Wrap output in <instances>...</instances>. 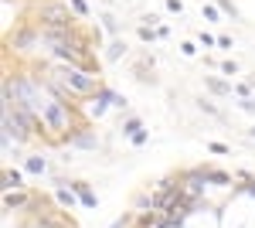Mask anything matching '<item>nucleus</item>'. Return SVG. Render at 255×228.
<instances>
[{
	"label": "nucleus",
	"mask_w": 255,
	"mask_h": 228,
	"mask_svg": "<svg viewBox=\"0 0 255 228\" xmlns=\"http://www.w3.org/2000/svg\"><path fill=\"white\" fill-rule=\"evenodd\" d=\"M41 119H44V136L48 140H55V143H61V136L72 133L79 123H85L79 116V106L72 102V99H48V106H44V113H41Z\"/></svg>",
	"instance_id": "f257e3e1"
},
{
	"label": "nucleus",
	"mask_w": 255,
	"mask_h": 228,
	"mask_svg": "<svg viewBox=\"0 0 255 228\" xmlns=\"http://www.w3.org/2000/svg\"><path fill=\"white\" fill-rule=\"evenodd\" d=\"M3 44H7V51H17V55H34L38 48H44L41 24H38V20H31V17H24L14 31H7V34H3Z\"/></svg>",
	"instance_id": "f03ea898"
},
{
	"label": "nucleus",
	"mask_w": 255,
	"mask_h": 228,
	"mask_svg": "<svg viewBox=\"0 0 255 228\" xmlns=\"http://www.w3.org/2000/svg\"><path fill=\"white\" fill-rule=\"evenodd\" d=\"M31 20L38 24H72V20H82L68 0H38L31 7Z\"/></svg>",
	"instance_id": "7ed1b4c3"
},
{
	"label": "nucleus",
	"mask_w": 255,
	"mask_h": 228,
	"mask_svg": "<svg viewBox=\"0 0 255 228\" xmlns=\"http://www.w3.org/2000/svg\"><path fill=\"white\" fill-rule=\"evenodd\" d=\"M61 143L72 147V150H99V136H96V130H92L89 123H79L72 133L61 136Z\"/></svg>",
	"instance_id": "20e7f679"
},
{
	"label": "nucleus",
	"mask_w": 255,
	"mask_h": 228,
	"mask_svg": "<svg viewBox=\"0 0 255 228\" xmlns=\"http://www.w3.org/2000/svg\"><path fill=\"white\" fill-rule=\"evenodd\" d=\"M34 194H24V191H3V211H24L31 208Z\"/></svg>",
	"instance_id": "39448f33"
},
{
	"label": "nucleus",
	"mask_w": 255,
	"mask_h": 228,
	"mask_svg": "<svg viewBox=\"0 0 255 228\" xmlns=\"http://www.w3.org/2000/svg\"><path fill=\"white\" fill-rule=\"evenodd\" d=\"M197 171H201V177H204L208 184H215V188H232V184H235L228 171H218V167H197Z\"/></svg>",
	"instance_id": "423d86ee"
},
{
	"label": "nucleus",
	"mask_w": 255,
	"mask_h": 228,
	"mask_svg": "<svg viewBox=\"0 0 255 228\" xmlns=\"http://www.w3.org/2000/svg\"><path fill=\"white\" fill-rule=\"evenodd\" d=\"M72 188H75V194H79V201H82V208H99V194L85 181H68Z\"/></svg>",
	"instance_id": "0eeeda50"
},
{
	"label": "nucleus",
	"mask_w": 255,
	"mask_h": 228,
	"mask_svg": "<svg viewBox=\"0 0 255 228\" xmlns=\"http://www.w3.org/2000/svg\"><path fill=\"white\" fill-rule=\"evenodd\" d=\"M55 201H58L61 208L65 211H72V208H79L82 201H79V194H75V188H72V184H68V188H65V184H58V188H55Z\"/></svg>",
	"instance_id": "6e6552de"
},
{
	"label": "nucleus",
	"mask_w": 255,
	"mask_h": 228,
	"mask_svg": "<svg viewBox=\"0 0 255 228\" xmlns=\"http://www.w3.org/2000/svg\"><path fill=\"white\" fill-rule=\"evenodd\" d=\"M204 89H208V92H215V95H221V99H228V95L235 92V85H232V82L215 78V75H204Z\"/></svg>",
	"instance_id": "1a4fd4ad"
},
{
	"label": "nucleus",
	"mask_w": 255,
	"mask_h": 228,
	"mask_svg": "<svg viewBox=\"0 0 255 228\" xmlns=\"http://www.w3.org/2000/svg\"><path fill=\"white\" fill-rule=\"evenodd\" d=\"M99 99H102V102H109V106H113V109H126V99H123V95L119 92H113V89H109V85H106V82H102V85H99Z\"/></svg>",
	"instance_id": "9d476101"
},
{
	"label": "nucleus",
	"mask_w": 255,
	"mask_h": 228,
	"mask_svg": "<svg viewBox=\"0 0 255 228\" xmlns=\"http://www.w3.org/2000/svg\"><path fill=\"white\" fill-rule=\"evenodd\" d=\"M139 130H143V119H139V116L126 113L123 119H119V133L123 136H133V133H139Z\"/></svg>",
	"instance_id": "9b49d317"
},
{
	"label": "nucleus",
	"mask_w": 255,
	"mask_h": 228,
	"mask_svg": "<svg viewBox=\"0 0 255 228\" xmlns=\"http://www.w3.org/2000/svg\"><path fill=\"white\" fill-rule=\"evenodd\" d=\"M24 171L27 174H44L48 171V160H44V157H41V153H31V157H24Z\"/></svg>",
	"instance_id": "f8f14e48"
},
{
	"label": "nucleus",
	"mask_w": 255,
	"mask_h": 228,
	"mask_svg": "<svg viewBox=\"0 0 255 228\" xmlns=\"http://www.w3.org/2000/svg\"><path fill=\"white\" fill-rule=\"evenodd\" d=\"M3 191H24V174L20 171H3Z\"/></svg>",
	"instance_id": "ddd939ff"
},
{
	"label": "nucleus",
	"mask_w": 255,
	"mask_h": 228,
	"mask_svg": "<svg viewBox=\"0 0 255 228\" xmlns=\"http://www.w3.org/2000/svg\"><path fill=\"white\" fill-rule=\"evenodd\" d=\"M133 75H136L139 85H157V75H153V68H150V65H143V61H139L136 68H133Z\"/></svg>",
	"instance_id": "4468645a"
},
{
	"label": "nucleus",
	"mask_w": 255,
	"mask_h": 228,
	"mask_svg": "<svg viewBox=\"0 0 255 228\" xmlns=\"http://www.w3.org/2000/svg\"><path fill=\"white\" fill-rule=\"evenodd\" d=\"M106 109H113V106H109V102H102L99 95H89V119H102Z\"/></svg>",
	"instance_id": "2eb2a0df"
},
{
	"label": "nucleus",
	"mask_w": 255,
	"mask_h": 228,
	"mask_svg": "<svg viewBox=\"0 0 255 228\" xmlns=\"http://www.w3.org/2000/svg\"><path fill=\"white\" fill-rule=\"evenodd\" d=\"M123 55H126V41L113 38V41H109V48H106V58H109V61H119Z\"/></svg>",
	"instance_id": "dca6fc26"
},
{
	"label": "nucleus",
	"mask_w": 255,
	"mask_h": 228,
	"mask_svg": "<svg viewBox=\"0 0 255 228\" xmlns=\"http://www.w3.org/2000/svg\"><path fill=\"white\" fill-rule=\"evenodd\" d=\"M133 208H136V211H153V208H157V198L143 191V194H136V198H133Z\"/></svg>",
	"instance_id": "f3484780"
},
{
	"label": "nucleus",
	"mask_w": 255,
	"mask_h": 228,
	"mask_svg": "<svg viewBox=\"0 0 255 228\" xmlns=\"http://www.w3.org/2000/svg\"><path fill=\"white\" fill-rule=\"evenodd\" d=\"M0 143H3V157H7V160H10V157L17 160V157H20V150H17L20 143H17V140H10L7 133H0Z\"/></svg>",
	"instance_id": "a211bd4d"
},
{
	"label": "nucleus",
	"mask_w": 255,
	"mask_h": 228,
	"mask_svg": "<svg viewBox=\"0 0 255 228\" xmlns=\"http://www.w3.org/2000/svg\"><path fill=\"white\" fill-rule=\"evenodd\" d=\"M201 17L208 20V24H218L221 20V7L218 3H201Z\"/></svg>",
	"instance_id": "6ab92c4d"
},
{
	"label": "nucleus",
	"mask_w": 255,
	"mask_h": 228,
	"mask_svg": "<svg viewBox=\"0 0 255 228\" xmlns=\"http://www.w3.org/2000/svg\"><path fill=\"white\" fill-rule=\"evenodd\" d=\"M215 3L221 7V14H225L228 20H242V10H238V7L232 3V0H215Z\"/></svg>",
	"instance_id": "aec40b11"
},
{
	"label": "nucleus",
	"mask_w": 255,
	"mask_h": 228,
	"mask_svg": "<svg viewBox=\"0 0 255 228\" xmlns=\"http://www.w3.org/2000/svg\"><path fill=\"white\" fill-rule=\"evenodd\" d=\"M136 34H139V41H143V44H153V41L160 38V31H157V27H150V24H139Z\"/></svg>",
	"instance_id": "412c9836"
},
{
	"label": "nucleus",
	"mask_w": 255,
	"mask_h": 228,
	"mask_svg": "<svg viewBox=\"0 0 255 228\" xmlns=\"http://www.w3.org/2000/svg\"><path fill=\"white\" fill-rule=\"evenodd\" d=\"M197 109H201V113H208V116H215V119H225V113L218 109L215 102H208V99H197Z\"/></svg>",
	"instance_id": "4be33fe9"
},
{
	"label": "nucleus",
	"mask_w": 255,
	"mask_h": 228,
	"mask_svg": "<svg viewBox=\"0 0 255 228\" xmlns=\"http://www.w3.org/2000/svg\"><path fill=\"white\" fill-rule=\"evenodd\" d=\"M102 27H106V31H109V34H113V38H123V34H119V20L113 17V14H102Z\"/></svg>",
	"instance_id": "5701e85b"
},
{
	"label": "nucleus",
	"mask_w": 255,
	"mask_h": 228,
	"mask_svg": "<svg viewBox=\"0 0 255 228\" xmlns=\"http://www.w3.org/2000/svg\"><path fill=\"white\" fill-rule=\"evenodd\" d=\"M68 3H72V10H75V14H79L82 20H89V17H92V10H89V3H85V0H68Z\"/></svg>",
	"instance_id": "b1692460"
},
{
	"label": "nucleus",
	"mask_w": 255,
	"mask_h": 228,
	"mask_svg": "<svg viewBox=\"0 0 255 228\" xmlns=\"http://www.w3.org/2000/svg\"><path fill=\"white\" fill-rule=\"evenodd\" d=\"M238 181H245V184H242L238 191H245V194H252V198H255V177H252V174L242 171V174H238Z\"/></svg>",
	"instance_id": "393cba45"
},
{
	"label": "nucleus",
	"mask_w": 255,
	"mask_h": 228,
	"mask_svg": "<svg viewBox=\"0 0 255 228\" xmlns=\"http://www.w3.org/2000/svg\"><path fill=\"white\" fill-rule=\"evenodd\" d=\"M197 41H201V48H218V38H215V34H208V31H201Z\"/></svg>",
	"instance_id": "a878e982"
},
{
	"label": "nucleus",
	"mask_w": 255,
	"mask_h": 228,
	"mask_svg": "<svg viewBox=\"0 0 255 228\" xmlns=\"http://www.w3.org/2000/svg\"><path fill=\"white\" fill-rule=\"evenodd\" d=\"M129 143H133V147H143V143H150V130H139V133H133V136H129Z\"/></svg>",
	"instance_id": "bb28decb"
},
{
	"label": "nucleus",
	"mask_w": 255,
	"mask_h": 228,
	"mask_svg": "<svg viewBox=\"0 0 255 228\" xmlns=\"http://www.w3.org/2000/svg\"><path fill=\"white\" fill-rule=\"evenodd\" d=\"M218 68H221V72H225L228 78H232V75H238V61H232V58H228V61H221Z\"/></svg>",
	"instance_id": "cd10ccee"
},
{
	"label": "nucleus",
	"mask_w": 255,
	"mask_h": 228,
	"mask_svg": "<svg viewBox=\"0 0 255 228\" xmlns=\"http://www.w3.org/2000/svg\"><path fill=\"white\" fill-rule=\"evenodd\" d=\"M163 3H167V10H170V14H177V17L184 14V0H163Z\"/></svg>",
	"instance_id": "c85d7f7f"
},
{
	"label": "nucleus",
	"mask_w": 255,
	"mask_h": 228,
	"mask_svg": "<svg viewBox=\"0 0 255 228\" xmlns=\"http://www.w3.org/2000/svg\"><path fill=\"white\" fill-rule=\"evenodd\" d=\"M238 109H245V113H255V95H245V99H238Z\"/></svg>",
	"instance_id": "c756f323"
},
{
	"label": "nucleus",
	"mask_w": 255,
	"mask_h": 228,
	"mask_svg": "<svg viewBox=\"0 0 255 228\" xmlns=\"http://www.w3.org/2000/svg\"><path fill=\"white\" fill-rule=\"evenodd\" d=\"M180 55H184V58H194L197 55V44H194V41H184V44H180Z\"/></svg>",
	"instance_id": "7c9ffc66"
},
{
	"label": "nucleus",
	"mask_w": 255,
	"mask_h": 228,
	"mask_svg": "<svg viewBox=\"0 0 255 228\" xmlns=\"http://www.w3.org/2000/svg\"><path fill=\"white\" fill-rule=\"evenodd\" d=\"M208 150L211 153H232V147H225V143H218V140H208Z\"/></svg>",
	"instance_id": "2f4dec72"
},
{
	"label": "nucleus",
	"mask_w": 255,
	"mask_h": 228,
	"mask_svg": "<svg viewBox=\"0 0 255 228\" xmlns=\"http://www.w3.org/2000/svg\"><path fill=\"white\" fill-rule=\"evenodd\" d=\"M235 95H238V99H245V95H252V85H249V82H238V85H235Z\"/></svg>",
	"instance_id": "473e14b6"
},
{
	"label": "nucleus",
	"mask_w": 255,
	"mask_h": 228,
	"mask_svg": "<svg viewBox=\"0 0 255 228\" xmlns=\"http://www.w3.org/2000/svg\"><path fill=\"white\" fill-rule=\"evenodd\" d=\"M139 24H150V27H160V17L157 14H143V20Z\"/></svg>",
	"instance_id": "72a5a7b5"
},
{
	"label": "nucleus",
	"mask_w": 255,
	"mask_h": 228,
	"mask_svg": "<svg viewBox=\"0 0 255 228\" xmlns=\"http://www.w3.org/2000/svg\"><path fill=\"white\" fill-rule=\"evenodd\" d=\"M218 48H232V38L228 34H218Z\"/></svg>",
	"instance_id": "f704fd0d"
},
{
	"label": "nucleus",
	"mask_w": 255,
	"mask_h": 228,
	"mask_svg": "<svg viewBox=\"0 0 255 228\" xmlns=\"http://www.w3.org/2000/svg\"><path fill=\"white\" fill-rule=\"evenodd\" d=\"M55 228H75V225H72V218L65 215V218H61V222H58V225H55Z\"/></svg>",
	"instance_id": "c9c22d12"
},
{
	"label": "nucleus",
	"mask_w": 255,
	"mask_h": 228,
	"mask_svg": "<svg viewBox=\"0 0 255 228\" xmlns=\"http://www.w3.org/2000/svg\"><path fill=\"white\" fill-rule=\"evenodd\" d=\"M126 222H129V218H116V222H113L109 228H126Z\"/></svg>",
	"instance_id": "e433bc0d"
},
{
	"label": "nucleus",
	"mask_w": 255,
	"mask_h": 228,
	"mask_svg": "<svg viewBox=\"0 0 255 228\" xmlns=\"http://www.w3.org/2000/svg\"><path fill=\"white\" fill-rule=\"evenodd\" d=\"M249 85H252V89H255V72H252V75H249Z\"/></svg>",
	"instance_id": "4c0bfd02"
},
{
	"label": "nucleus",
	"mask_w": 255,
	"mask_h": 228,
	"mask_svg": "<svg viewBox=\"0 0 255 228\" xmlns=\"http://www.w3.org/2000/svg\"><path fill=\"white\" fill-rule=\"evenodd\" d=\"M249 136H252V140H255V126H252V130H249Z\"/></svg>",
	"instance_id": "58836bf2"
},
{
	"label": "nucleus",
	"mask_w": 255,
	"mask_h": 228,
	"mask_svg": "<svg viewBox=\"0 0 255 228\" xmlns=\"http://www.w3.org/2000/svg\"><path fill=\"white\" fill-rule=\"evenodd\" d=\"M34 3H38V0H34Z\"/></svg>",
	"instance_id": "ea45409f"
}]
</instances>
